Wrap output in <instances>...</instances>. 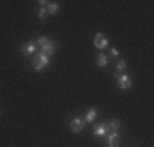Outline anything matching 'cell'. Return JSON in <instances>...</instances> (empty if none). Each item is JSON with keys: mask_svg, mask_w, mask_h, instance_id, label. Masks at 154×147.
<instances>
[{"mask_svg": "<svg viewBox=\"0 0 154 147\" xmlns=\"http://www.w3.org/2000/svg\"><path fill=\"white\" fill-rule=\"evenodd\" d=\"M48 64H49V56H46V54H43V52H39L38 56L33 57V69H35L36 72L43 70Z\"/></svg>", "mask_w": 154, "mask_h": 147, "instance_id": "cell-2", "label": "cell"}, {"mask_svg": "<svg viewBox=\"0 0 154 147\" xmlns=\"http://www.w3.org/2000/svg\"><path fill=\"white\" fill-rule=\"evenodd\" d=\"M108 134H110L108 123L107 124H98V126L94 129V136H95V137H105V136H108Z\"/></svg>", "mask_w": 154, "mask_h": 147, "instance_id": "cell-5", "label": "cell"}, {"mask_svg": "<svg viewBox=\"0 0 154 147\" xmlns=\"http://www.w3.org/2000/svg\"><path fill=\"white\" fill-rule=\"evenodd\" d=\"M46 13H48L46 7H39V8H38V20H45Z\"/></svg>", "mask_w": 154, "mask_h": 147, "instance_id": "cell-13", "label": "cell"}, {"mask_svg": "<svg viewBox=\"0 0 154 147\" xmlns=\"http://www.w3.org/2000/svg\"><path fill=\"white\" fill-rule=\"evenodd\" d=\"M48 5H49V7H48V13H51V15H56L57 12H59V3H57V2H49V3H48Z\"/></svg>", "mask_w": 154, "mask_h": 147, "instance_id": "cell-11", "label": "cell"}, {"mask_svg": "<svg viewBox=\"0 0 154 147\" xmlns=\"http://www.w3.org/2000/svg\"><path fill=\"white\" fill-rule=\"evenodd\" d=\"M110 56H112V57H118V56H120V51H118V49H115V47H113V49L110 51Z\"/></svg>", "mask_w": 154, "mask_h": 147, "instance_id": "cell-15", "label": "cell"}, {"mask_svg": "<svg viewBox=\"0 0 154 147\" xmlns=\"http://www.w3.org/2000/svg\"><path fill=\"white\" fill-rule=\"evenodd\" d=\"M120 126H122V123H120L118 119H110V121H108L110 132H118V131H120Z\"/></svg>", "mask_w": 154, "mask_h": 147, "instance_id": "cell-9", "label": "cell"}, {"mask_svg": "<svg viewBox=\"0 0 154 147\" xmlns=\"http://www.w3.org/2000/svg\"><path fill=\"white\" fill-rule=\"evenodd\" d=\"M95 118H97V110L95 108H90L89 111H87V116H85V123H92V121H95Z\"/></svg>", "mask_w": 154, "mask_h": 147, "instance_id": "cell-10", "label": "cell"}, {"mask_svg": "<svg viewBox=\"0 0 154 147\" xmlns=\"http://www.w3.org/2000/svg\"><path fill=\"white\" fill-rule=\"evenodd\" d=\"M115 79H116V82H118V85H120L122 90H128V88H131V77L130 75L115 72Z\"/></svg>", "mask_w": 154, "mask_h": 147, "instance_id": "cell-3", "label": "cell"}, {"mask_svg": "<svg viewBox=\"0 0 154 147\" xmlns=\"http://www.w3.org/2000/svg\"><path fill=\"white\" fill-rule=\"evenodd\" d=\"M116 69H118V72L125 70V69H126V61H120L118 64H116Z\"/></svg>", "mask_w": 154, "mask_h": 147, "instance_id": "cell-14", "label": "cell"}, {"mask_svg": "<svg viewBox=\"0 0 154 147\" xmlns=\"http://www.w3.org/2000/svg\"><path fill=\"white\" fill-rule=\"evenodd\" d=\"M71 131L72 132H80V131H84V126H85V121L84 119H80V118H72V121H71Z\"/></svg>", "mask_w": 154, "mask_h": 147, "instance_id": "cell-4", "label": "cell"}, {"mask_svg": "<svg viewBox=\"0 0 154 147\" xmlns=\"http://www.w3.org/2000/svg\"><path fill=\"white\" fill-rule=\"evenodd\" d=\"M108 137V147H118L120 146V134L118 132H110Z\"/></svg>", "mask_w": 154, "mask_h": 147, "instance_id": "cell-7", "label": "cell"}, {"mask_svg": "<svg viewBox=\"0 0 154 147\" xmlns=\"http://www.w3.org/2000/svg\"><path fill=\"white\" fill-rule=\"evenodd\" d=\"M94 43H95V47H98V49H105V47L108 46V38L105 34H102V33H98V34L95 36Z\"/></svg>", "mask_w": 154, "mask_h": 147, "instance_id": "cell-6", "label": "cell"}, {"mask_svg": "<svg viewBox=\"0 0 154 147\" xmlns=\"http://www.w3.org/2000/svg\"><path fill=\"white\" fill-rule=\"evenodd\" d=\"M36 46H39L41 52L46 54V56H53V54L56 52V43L51 41L46 36H39V38L36 39Z\"/></svg>", "mask_w": 154, "mask_h": 147, "instance_id": "cell-1", "label": "cell"}, {"mask_svg": "<svg viewBox=\"0 0 154 147\" xmlns=\"http://www.w3.org/2000/svg\"><path fill=\"white\" fill-rule=\"evenodd\" d=\"M36 51V41H28L21 46V52L23 54H33Z\"/></svg>", "mask_w": 154, "mask_h": 147, "instance_id": "cell-8", "label": "cell"}, {"mask_svg": "<svg viewBox=\"0 0 154 147\" xmlns=\"http://www.w3.org/2000/svg\"><path fill=\"white\" fill-rule=\"evenodd\" d=\"M97 64L100 65V67H105V65L108 64V57L105 56V54H98L97 56Z\"/></svg>", "mask_w": 154, "mask_h": 147, "instance_id": "cell-12", "label": "cell"}]
</instances>
